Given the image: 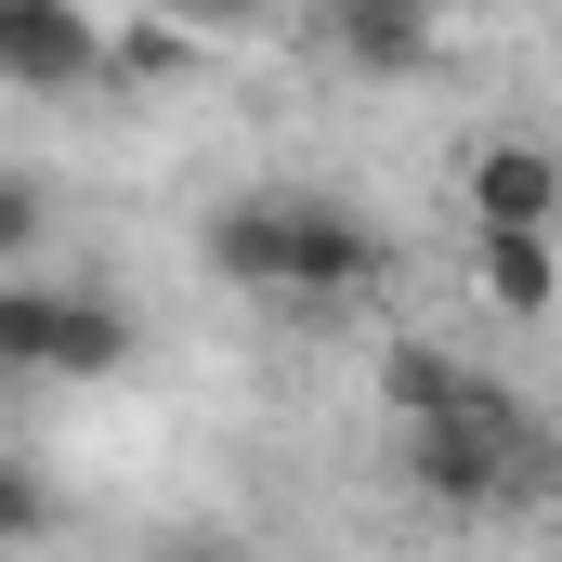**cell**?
Listing matches in <instances>:
<instances>
[{
	"instance_id": "cell-1",
	"label": "cell",
	"mask_w": 562,
	"mask_h": 562,
	"mask_svg": "<svg viewBox=\"0 0 562 562\" xmlns=\"http://www.w3.org/2000/svg\"><path fill=\"white\" fill-rule=\"evenodd\" d=\"M210 276L249 288V301L327 314V301H367L393 276V249L353 196H236V210H210Z\"/></svg>"
},
{
	"instance_id": "cell-2",
	"label": "cell",
	"mask_w": 562,
	"mask_h": 562,
	"mask_svg": "<svg viewBox=\"0 0 562 562\" xmlns=\"http://www.w3.org/2000/svg\"><path fill=\"white\" fill-rule=\"evenodd\" d=\"M406 484H419L431 510H510V497L550 484V419H524V393L471 380L445 419L406 431Z\"/></svg>"
},
{
	"instance_id": "cell-3",
	"label": "cell",
	"mask_w": 562,
	"mask_h": 562,
	"mask_svg": "<svg viewBox=\"0 0 562 562\" xmlns=\"http://www.w3.org/2000/svg\"><path fill=\"white\" fill-rule=\"evenodd\" d=\"M0 79H13V92H79V79H119V26L26 0V13H0Z\"/></svg>"
},
{
	"instance_id": "cell-4",
	"label": "cell",
	"mask_w": 562,
	"mask_h": 562,
	"mask_svg": "<svg viewBox=\"0 0 562 562\" xmlns=\"http://www.w3.org/2000/svg\"><path fill=\"white\" fill-rule=\"evenodd\" d=\"M471 223H484V236H550L562 223V157L524 144V132H497L471 157Z\"/></svg>"
},
{
	"instance_id": "cell-5",
	"label": "cell",
	"mask_w": 562,
	"mask_h": 562,
	"mask_svg": "<svg viewBox=\"0 0 562 562\" xmlns=\"http://www.w3.org/2000/svg\"><path fill=\"white\" fill-rule=\"evenodd\" d=\"M327 53L367 66V79H419L431 53H445V26L406 13V0H340V13H327Z\"/></svg>"
},
{
	"instance_id": "cell-6",
	"label": "cell",
	"mask_w": 562,
	"mask_h": 562,
	"mask_svg": "<svg viewBox=\"0 0 562 562\" xmlns=\"http://www.w3.org/2000/svg\"><path fill=\"white\" fill-rule=\"evenodd\" d=\"M471 380H484V367H458V353H431V340H393V353H380V406H393L406 431H419V419H445Z\"/></svg>"
},
{
	"instance_id": "cell-7",
	"label": "cell",
	"mask_w": 562,
	"mask_h": 562,
	"mask_svg": "<svg viewBox=\"0 0 562 562\" xmlns=\"http://www.w3.org/2000/svg\"><path fill=\"white\" fill-rule=\"evenodd\" d=\"M471 276H484V301H497V314H550V301H562L550 236H471Z\"/></svg>"
},
{
	"instance_id": "cell-8",
	"label": "cell",
	"mask_w": 562,
	"mask_h": 562,
	"mask_svg": "<svg viewBox=\"0 0 562 562\" xmlns=\"http://www.w3.org/2000/svg\"><path fill=\"white\" fill-rule=\"evenodd\" d=\"M105 367H132V314L66 288V327H53V380H105Z\"/></svg>"
},
{
	"instance_id": "cell-9",
	"label": "cell",
	"mask_w": 562,
	"mask_h": 562,
	"mask_svg": "<svg viewBox=\"0 0 562 562\" xmlns=\"http://www.w3.org/2000/svg\"><path fill=\"white\" fill-rule=\"evenodd\" d=\"M53 327H66V288H40V276L0 288V367L13 380H53Z\"/></svg>"
},
{
	"instance_id": "cell-10",
	"label": "cell",
	"mask_w": 562,
	"mask_h": 562,
	"mask_svg": "<svg viewBox=\"0 0 562 562\" xmlns=\"http://www.w3.org/2000/svg\"><path fill=\"white\" fill-rule=\"evenodd\" d=\"M0 537H53V484H40L26 458L0 471Z\"/></svg>"
},
{
	"instance_id": "cell-11",
	"label": "cell",
	"mask_w": 562,
	"mask_h": 562,
	"mask_svg": "<svg viewBox=\"0 0 562 562\" xmlns=\"http://www.w3.org/2000/svg\"><path fill=\"white\" fill-rule=\"evenodd\" d=\"M0 249H13V262L40 249V183H26V170H0Z\"/></svg>"
},
{
	"instance_id": "cell-12",
	"label": "cell",
	"mask_w": 562,
	"mask_h": 562,
	"mask_svg": "<svg viewBox=\"0 0 562 562\" xmlns=\"http://www.w3.org/2000/svg\"><path fill=\"white\" fill-rule=\"evenodd\" d=\"M170 66H183L170 26H119V79H170Z\"/></svg>"
},
{
	"instance_id": "cell-13",
	"label": "cell",
	"mask_w": 562,
	"mask_h": 562,
	"mask_svg": "<svg viewBox=\"0 0 562 562\" xmlns=\"http://www.w3.org/2000/svg\"><path fill=\"white\" fill-rule=\"evenodd\" d=\"M157 562H249V550H236V537H170Z\"/></svg>"
},
{
	"instance_id": "cell-14",
	"label": "cell",
	"mask_w": 562,
	"mask_h": 562,
	"mask_svg": "<svg viewBox=\"0 0 562 562\" xmlns=\"http://www.w3.org/2000/svg\"><path fill=\"white\" fill-rule=\"evenodd\" d=\"M550 484H562V406H550Z\"/></svg>"
}]
</instances>
